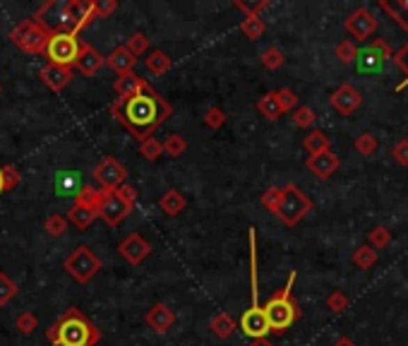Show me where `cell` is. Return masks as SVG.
<instances>
[{"mask_svg": "<svg viewBox=\"0 0 408 346\" xmlns=\"http://www.w3.org/2000/svg\"><path fill=\"white\" fill-rule=\"evenodd\" d=\"M111 113L130 130V135L137 142H142L144 137H149L156 128H161L173 116V106L146 82L144 89L135 94L133 99L123 101V104H118V101L111 104Z\"/></svg>", "mask_w": 408, "mask_h": 346, "instance_id": "1", "label": "cell"}, {"mask_svg": "<svg viewBox=\"0 0 408 346\" xmlns=\"http://www.w3.org/2000/svg\"><path fill=\"white\" fill-rule=\"evenodd\" d=\"M46 337L53 346H96L101 339V329L80 308H68L48 327Z\"/></svg>", "mask_w": 408, "mask_h": 346, "instance_id": "2", "label": "cell"}, {"mask_svg": "<svg viewBox=\"0 0 408 346\" xmlns=\"http://www.w3.org/2000/svg\"><path fill=\"white\" fill-rule=\"evenodd\" d=\"M296 277H298L296 272L288 274V281H286L284 289L276 291V294L262 306L269 332L284 334L286 329L293 327V324L298 322V317H301V308H298L296 299H293V284H296Z\"/></svg>", "mask_w": 408, "mask_h": 346, "instance_id": "3", "label": "cell"}, {"mask_svg": "<svg viewBox=\"0 0 408 346\" xmlns=\"http://www.w3.org/2000/svg\"><path fill=\"white\" fill-rule=\"evenodd\" d=\"M248 241H250V289H252V306L243 313L241 317V329L245 337L250 339H262L269 334L264 320V310L259 306V281H257V231L255 226L248 231Z\"/></svg>", "mask_w": 408, "mask_h": 346, "instance_id": "4", "label": "cell"}, {"mask_svg": "<svg viewBox=\"0 0 408 346\" xmlns=\"http://www.w3.org/2000/svg\"><path fill=\"white\" fill-rule=\"evenodd\" d=\"M51 34H53V27H48L43 20L27 17L10 29L8 39L13 41L20 51L31 53V56H43V48H46V41Z\"/></svg>", "mask_w": 408, "mask_h": 346, "instance_id": "5", "label": "cell"}, {"mask_svg": "<svg viewBox=\"0 0 408 346\" xmlns=\"http://www.w3.org/2000/svg\"><path fill=\"white\" fill-rule=\"evenodd\" d=\"M96 17V3L94 0H68L61 5V15H58V27L53 31H68V34H77L82 29L91 24Z\"/></svg>", "mask_w": 408, "mask_h": 346, "instance_id": "6", "label": "cell"}, {"mask_svg": "<svg viewBox=\"0 0 408 346\" xmlns=\"http://www.w3.org/2000/svg\"><path fill=\"white\" fill-rule=\"evenodd\" d=\"M80 46L82 39L77 34H68V31H53L46 41V48H43V56L51 65H58V68H75L80 58Z\"/></svg>", "mask_w": 408, "mask_h": 346, "instance_id": "7", "label": "cell"}, {"mask_svg": "<svg viewBox=\"0 0 408 346\" xmlns=\"http://www.w3.org/2000/svg\"><path fill=\"white\" fill-rule=\"evenodd\" d=\"M310 209H312V200H310L308 195L303 193V188H298L296 183H288V186H284V195H281V202L274 214L279 216L286 226H296L305 219Z\"/></svg>", "mask_w": 408, "mask_h": 346, "instance_id": "8", "label": "cell"}, {"mask_svg": "<svg viewBox=\"0 0 408 346\" xmlns=\"http://www.w3.org/2000/svg\"><path fill=\"white\" fill-rule=\"evenodd\" d=\"M63 267L77 284H89V281L101 272V260L91 253L89 246H77L68 257H65Z\"/></svg>", "mask_w": 408, "mask_h": 346, "instance_id": "9", "label": "cell"}, {"mask_svg": "<svg viewBox=\"0 0 408 346\" xmlns=\"http://www.w3.org/2000/svg\"><path fill=\"white\" fill-rule=\"evenodd\" d=\"M391 48L384 39H372L365 48H358V70L368 75H377L387 68V63L391 61Z\"/></svg>", "mask_w": 408, "mask_h": 346, "instance_id": "10", "label": "cell"}, {"mask_svg": "<svg viewBox=\"0 0 408 346\" xmlns=\"http://www.w3.org/2000/svg\"><path fill=\"white\" fill-rule=\"evenodd\" d=\"M94 181L103 190H116L118 186L128 183V169L116 159V156H103L94 169Z\"/></svg>", "mask_w": 408, "mask_h": 346, "instance_id": "11", "label": "cell"}, {"mask_svg": "<svg viewBox=\"0 0 408 346\" xmlns=\"http://www.w3.org/2000/svg\"><path fill=\"white\" fill-rule=\"evenodd\" d=\"M377 27H379V20L375 17V15L370 13L368 8H356L346 17V31L353 36V39H358V41L370 39V36L377 31Z\"/></svg>", "mask_w": 408, "mask_h": 346, "instance_id": "12", "label": "cell"}, {"mask_svg": "<svg viewBox=\"0 0 408 346\" xmlns=\"http://www.w3.org/2000/svg\"><path fill=\"white\" fill-rule=\"evenodd\" d=\"M329 104L339 116H351L363 106V94L353 84H341L339 89L331 91Z\"/></svg>", "mask_w": 408, "mask_h": 346, "instance_id": "13", "label": "cell"}, {"mask_svg": "<svg viewBox=\"0 0 408 346\" xmlns=\"http://www.w3.org/2000/svg\"><path fill=\"white\" fill-rule=\"evenodd\" d=\"M118 250H121V255L125 257V262L137 267V264H142L144 260L151 255V243L146 241L142 234H130L121 246H118Z\"/></svg>", "mask_w": 408, "mask_h": 346, "instance_id": "14", "label": "cell"}, {"mask_svg": "<svg viewBox=\"0 0 408 346\" xmlns=\"http://www.w3.org/2000/svg\"><path fill=\"white\" fill-rule=\"evenodd\" d=\"M305 166H308V171L312 173L315 178H319V181H326V178H331L336 171H339L341 159H339V154H334L331 149H326V151H322V154L308 156Z\"/></svg>", "mask_w": 408, "mask_h": 346, "instance_id": "15", "label": "cell"}, {"mask_svg": "<svg viewBox=\"0 0 408 346\" xmlns=\"http://www.w3.org/2000/svg\"><path fill=\"white\" fill-rule=\"evenodd\" d=\"M130 212H133V209H130L128 204H123L121 200L116 197V193H108L106 200L101 202V207H99V212H96V216H101V219L106 221L111 229H118V226H121L123 221L130 216Z\"/></svg>", "mask_w": 408, "mask_h": 346, "instance_id": "16", "label": "cell"}, {"mask_svg": "<svg viewBox=\"0 0 408 346\" xmlns=\"http://www.w3.org/2000/svg\"><path fill=\"white\" fill-rule=\"evenodd\" d=\"M144 322H146V327H149L151 332L166 334L168 329L176 324V313H173L171 308L166 306V303H154V306L146 310Z\"/></svg>", "mask_w": 408, "mask_h": 346, "instance_id": "17", "label": "cell"}, {"mask_svg": "<svg viewBox=\"0 0 408 346\" xmlns=\"http://www.w3.org/2000/svg\"><path fill=\"white\" fill-rule=\"evenodd\" d=\"M106 65L103 61V56L99 51H96L94 46H89L86 41H82L80 46V58L77 63H75V68L80 70V75H84V77H94V75H99V70Z\"/></svg>", "mask_w": 408, "mask_h": 346, "instance_id": "18", "label": "cell"}, {"mask_svg": "<svg viewBox=\"0 0 408 346\" xmlns=\"http://www.w3.org/2000/svg\"><path fill=\"white\" fill-rule=\"evenodd\" d=\"M41 82L48 86L51 91H63L65 86L73 82V70L70 68H58V65H43L39 73Z\"/></svg>", "mask_w": 408, "mask_h": 346, "instance_id": "19", "label": "cell"}, {"mask_svg": "<svg viewBox=\"0 0 408 346\" xmlns=\"http://www.w3.org/2000/svg\"><path fill=\"white\" fill-rule=\"evenodd\" d=\"M53 186H56L58 197H77L84 181H82L80 171H58L56 178H53Z\"/></svg>", "mask_w": 408, "mask_h": 346, "instance_id": "20", "label": "cell"}, {"mask_svg": "<svg viewBox=\"0 0 408 346\" xmlns=\"http://www.w3.org/2000/svg\"><path fill=\"white\" fill-rule=\"evenodd\" d=\"M144 84H146V80H142L135 73L121 75V77L113 82V91H116V96H118V104H123V101L133 99L135 94H139V91L144 89Z\"/></svg>", "mask_w": 408, "mask_h": 346, "instance_id": "21", "label": "cell"}, {"mask_svg": "<svg viewBox=\"0 0 408 346\" xmlns=\"http://www.w3.org/2000/svg\"><path fill=\"white\" fill-rule=\"evenodd\" d=\"M103 61H106L108 68H111L113 73H118V77H121V75L133 73V68H135V63H137V58H135L125 46H118V48H113V51L108 53V56L103 58Z\"/></svg>", "mask_w": 408, "mask_h": 346, "instance_id": "22", "label": "cell"}, {"mask_svg": "<svg viewBox=\"0 0 408 346\" xmlns=\"http://www.w3.org/2000/svg\"><path fill=\"white\" fill-rule=\"evenodd\" d=\"M108 193H113V190H103V188L84 183L82 190L77 193V197H75V204H77V207H84V209H91V212H99L101 202L106 200Z\"/></svg>", "mask_w": 408, "mask_h": 346, "instance_id": "23", "label": "cell"}, {"mask_svg": "<svg viewBox=\"0 0 408 346\" xmlns=\"http://www.w3.org/2000/svg\"><path fill=\"white\" fill-rule=\"evenodd\" d=\"M159 207H161V212L166 216H178L181 212H185V207H188V200H185L183 193H178L176 188H171V190H166L161 195Z\"/></svg>", "mask_w": 408, "mask_h": 346, "instance_id": "24", "label": "cell"}, {"mask_svg": "<svg viewBox=\"0 0 408 346\" xmlns=\"http://www.w3.org/2000/svg\"><path fill=\"white\" fill-rule=\"evenodd\" d=\"M303 147H305L310 156H315V154H322V151L331 149V140L324 130H310L305 135V140H303Z\"/></svg>", "mask_w": 408, "mask_h": 346, "instance_id": "25", "label": "cell"}, {"mask_svg": "<svg viewBox=\"0 0 408 346\" xmlns=\"http://www.w3.org/2000/svg\"><path fill=\"white\" fill-rule=\"evenodd\" d=\"M144 65H146V70H149L154 77H161V75H166L168 70H171V56L168 53H163V51H149L146 53V58H144Z\"/></svg>", "mask_w": 408, "mask_h": 346, "instance_id": "26", "label": "cell"}, {"mask_svg": "<svg viewBox=\"0 0 408 346\" xmlns=\"http://www.w3.org/2000/svg\"><path fill=\"white\" fill-rule=\"evenodd\" d=\"M379 8H382L384 13H387L389 17L401 27V29L408 31V0H396V3H391V0H382Z\"/></svg>", "mask_w": 408, "mask_h": 346, "instance_id": "27", "label": "cell"}, {"mask_svg": "<svg viewBox=\"0 0 408 346\" xmlns=\"http://www.w3.org/2000/svg\"><path fill=\"white\" fill-rule=\"evenodd\" d=\"M209 327H211V332H214V337H219V339H228L233 332H236V320H233V317L228 315L226 310H219L214 317H211Z\"/></svg>", "mask_w": 408, "mask_h": 346, "instance_id": "28", "label": "cell"}, {"mask_svg": "<svg viewBox=\"0 0 408 346\" xmlns=\"http://www.w3.org/2000/svg\"><path fill=\"white\" fill-rule=\"evenodd\" d=\"M68 224H73V226H77V229H89L91 226V221L96 219V212H91V209H84V207H77V204H73V207L68 209Z\"/></svg>", "mask_w": 408, "mask_h": 346, "instance_id": "29", "label": "cell"}, {"mask_svg": "<svg viewBox=\"0 0 408 346\" xmlns=\"http://www.w3.org/2000/svg\"><path fill=\"white\" fill-rule=\"evenodd\" d=\"M241 31L245 36H248L250 41H257L259 36L266 31V22L262 17H255V15H248V17H243L241 22Z\"/></svg>", "mask_w": 408, "mask_h": 346, "instance_id": "30", "label": "cell"}, {"mask_svg": "<svg viewBox=\"0 0 408 346\" xmlns=\"http://www.w3.org/2000/svg\"><path fill=\"white\" fill-rule=\"evenodd\" d=\"M257 111L262 113L266 121L281 118V106H279V101H276V91H269V94H264L262 99L257 101Z\"/></svg>", "mask_w": 408, "mask_h": 346, "instance_id": "31", "label": "cell"}, {"mask_svg": "<svg viewBox=\"0 0 408 346\" xmlns=\"http://www.w3.org/2000/svg\"><path fill=\"white\" fill-rule=\"evenodd\" d=\"M161 147H163V154L166 156L178 159V156H183L185 151H188V140H185L183 135H168V137L161 142Z\"/></svg>", "mask_w": 408, "mask_h": 346, "instance_id": "32", "label": "cell"}, {"mask_svg": "<svg viewBox=\"0 0 408 346\" xmlns=\"http://www.w3.org/2000/svg\"><path fill=\"white\" fill-rule=\"evenodd\" d=\"M351 262L356 264L358 269H370L372 264H377V250H372L370 246H361L358 250H353Z\"/></svg>", "mask_w": 408, "mask_h": 346, "instance_id": "33", "label": "cell"}, {"mask_svg": "<svg viewBox=\"0 0 408 346\" xmlns=\"http://www.w3.org/2000/svg\"><path fill=\"white\" fill-rule=\"evenodd\" d=\"M139 154H142L146 161H156L163 154L161 140L156 137V135H149V137H144L142 142H139Z\"/></svg>", "mask_w": 408, "mask_h": 346, "instance_id": "34", "label": "cell"}, {"mask_svg": "<svg viewBox=\"0 0 408 346\" xmlns=\"http://www.w3.org/2000/svg\"><path fill=\"white\" fill-rule=\"evenodd\" d=\"M259 61H262V65L266 70H279L281 65L286 63V53L281 51V48H276V46H269V48H264L262 51Z\"/></svg>", "mask_w": 408, "mask_h": 346, "instance_id": "35", "label": "cell"}, {"mask_svg": "<svg viewBox=\"0 0 408 346\" xmlns=\"http://www.w3.org/2000/svg\"><path fill=\"white\" fill-rule=\"evenodd\" d=\"M391 243V231L387 226H375L372 231L368 234V246L372 248V250H382V248H387Z\"/></svg>", "mask_w": 408, "mask_h": 346, "instance_id": "36", "label": "cell"}, {"mask_svg": "<svg viewBox=\"0 0 408 346\" xmlns=\"http://www.w3.org/2000/svg\"><path fill=\"white\" fill-rule=\"evenodd\" d=\"M353 147H356L358 154L372 156L375 151L379 149V142H377V137H375L372 133H361V135L356 137V142H353Z\"/></svg>", "mask_w": 408, "mask_h": 346, "instance_id": "37", "label": "cell"}, {"mask_svg": "<svg viewBox=\"0 0 408 346\" xmlns=\"http://www.w3.org/2000/svg\"><path fill=\"white\" fill-rule=\"evenodd\" d=\"M293 126L296 128H303V130H308V128H312L315 126V121H317V116H315V111L310 106H298L296 111H293Z\"/></svg>", "mask_w": 408, "mask_h": 346, "instance_id": "38", "label": "cell"}, {"mask_svg": "<svg viewBox=\"0 0 408 346\" xmlns=\"http://www.w3.org/2000/svg\"><path fill=\"white\" fill-rule=\"evenodd\" d=\"M276 101L281 106V113H293L298 108V94L291 86H284V89L276 91Z\"/></svg>", "mask_w": 408, "mask_h": 346, "instance_id": "39", "label": "cell"}, {"mask_svg": "<svg viewBox=\"0 0 408 346\" xmlns=\"http://www.w3.org/2000/svg\"><path fill=\"white\" fill-rule=\"evenodd\" d=\"M334 56L339 58V63H344V65H351V63H356V58H358V46L353 41H341L339 46L334 48Z\"/></svg>", "mask_w": 408, "mask_h": 346, "instance_id": "40", "label": "cell"}, {"mask_svg": "<svg viewBox=\"0 0 408 346\" xmlns=\"http://www.w3.org/2000/svg\"><path fill=\"white\" fill-rule=\"evenodd\" d=\"M281 195H284V188H279V186L266 188L262 193V197H259V204H262L264 209H269V212H276V207H279V202H281Z\"/></svg>", "mask_w": 408, "mask_h": 346, "instance_id": "41", "label": "cell"}, {"mask_svg": "<svg viewBox=\"0 0 408 346\" xmlns=\"http://www.w3.org/2000/svg\"><path fill=\"white\" fill-rule=\"evenodd\" d=\"M43 229H46L48 236L53 238H61L65 231H68V219H65L63 214H51L46 219V224H43Z\"/></svg>", "mask_w": 408, "mask_h": 346, "instance_id": "42", "label": "cell"}, {"mask_svg": "<svg viewBox=\"0 0 408 346\" xmlns=\"http://www.w3.org/2000/svg\"><path fill=\"white\" fill-rule=\"evenodd\" d=\"M15 296H17V284L5 272H0V306H8Z\"/></svg>", "mask_w": 408, "mask_h": 346, "instance_id": "43", "label": "cell"}, {"mask_svg": "<svg viewBox=\"0 0 408 346\" xmlns=\"http://www.w3.org/2000/svg\"><path fill=\"white\" fill-rule=\"evenodd\" d=\"M125 48H128L130 53H133L135 58H139V56H144L146 51H149V39L142 34V31H137V34H133L128 39V43H125Z\"/></svg>", "mask_w": 408, "mask_h": 346, "instance_id": "44", "label": "cell"}, {"mask_svg": "<svg viewBox=\"0 0 408 346\" xmlns=\"http://www.w3.org/2000/svg\"><path fill=\"white\" fill-rule=\"evenodd\" d=\"M391 61L396 63V68L401 70V73L406 75V80L401 84H396V91H401L404 89V86H408V41L404 43V46L399 48V51L394 53V56H391Z\"/></svg>", "mask_w": 408, "mask_h": 346, "instance_id": "45", "label": "cell"}, {"mask_svg": "<svg viewBox=\"0 0 408 346\" xmlns=\"http://www.w3.org/2000/svg\"><path fill=\"white\" fill-rule=\"evenodd\" d=\"M326 308H329L334 315H339V313H344L346 308H348V296L344 294V291H339V289H334L329 296H326Z\"/></svg>", "mask_w": 408, "mask_h": 346, "instance_id": "46", "label": "cell"}, {"mask_svg": "<svg viewBox=\"0 0 408 346\" xmlns=\"http://www.w3.org/2000/svg\"><path fill=\"white\" fill-rule=\"evenodd\" d=\"M3 188H5V193H10V190H15V188L22 183V173L17 171V166H13V164H8V166H3Z\"/></svg>", "mask_w": 408, "mask_h": 346, "instance_id": "47", "label": "cell"}, {"mask_svg": "<svg viewBox=\"0 0 408 346\" xmlns=\"http://www.w3.org/2000/svg\"><path fill=\"white\" fill-rule=\"evenodd\" d=\"M224 123H226V113L221 111L219 106L206 108V113H204V126H206V128L219 130V128H224Z\"/></svg>", "mask_w": 408, "mask_h": 346, "instance_id": "48", "label": "cell"}, {"mask_svg": "<svg viewBox=\"0 0 408 346\" xmlns=\"http://www.w3.org/2000/svg\"><path fill=\"white\" fill-rule=\"evenodd\" d=\"M15 327L20 329L22 334H31L36 327H39V322H36V315L34 313H20L17 317H15Z\"/></svg>", "mask_w": 408, "mask_h": 346, "instance_id": "49", "label": "cell"}, {"mask_svg": "<svg viewBox=\"0 0 408 346\" xmlns=\"http://www.w3.org/2000/svg\"><path fill=\"white\" fill-rule=\"evenodd\" d=\"M113 193H116V197L121 200L123 204H128L130 209H133L135 204H137V190H135V188L130 186V183H123V186H118Z\"/></svg>", "mask_w": 408, "mask_h": 346, "instance_id": "50", "label": "cell"}, {"mask_svg": "<svg viewBox=\"0 0 408 346\" xmlns=\"http://www.w3.org/2000/svg\"><path fill=\"white\" fill-rule=\"evenodd\" d=\"M391 159L401 166H408V140H399V142L391 147Z\"/></svg>", "mask_w": 408, "mask_h": 346, "instance_id": "51", "label": "cell"}, {"mask_svg": "<svg viewBox=\"0 0 408 346\" xmlns=\"http://www.w3.org/2000/svg\"><path fill=\"white\" fill-rule=\"evenodd\" d=\"M96 3V17L103 20L118 10V0H94Z\"/></svg>", "mask_w": 408, "mask_h": 346, "instance_id": "52", "label": "cell"}, {"mask_svg": "<svg viewBox=\"0 0 408 346\" xmlns=\"http://www.w3.org/2000/svg\"><path fill=\"white\" fill-rule=\"evenodd\" d=\"M331 346H358V344L353 342V339H348V337H339V339H336V342L331 344Z\"/></svg>", "mask_w": 408, "mask_h": 346, "instance_id": "53", "label": "cell"}, {"mask_svg": "<svg viewBox=\"0 0 408 346\" xmlns=\"http://www.w3.org/2000/svg\"><path fill=\"white\" fill-rule=\"evenodd\" d=\"M250 346H274V344H271L266 337H262V339H252V344H250Z\"/></svg>", "mask_w": 408, "mask_h": 346, "instance_id": "54", "label": "cell"}, {"mask_svg": "<svg viewBox=\"0 0 408 346\" xmlns=\"http://www.w3.org/2000/svg\"><path fill=\"white\" fill-rule=\"evenodd\" d=\"M5 193V188H3V171H0V195Z\"/></svg>", "mask_w": 408, "mask_h": 346, "instance_id": "55", "label": "cell"}, {"mask_svg": "<svg viewBox=\"0 0 408 346\" xmlns=\"http://www.w3.org/2000/svg\"><path fill=\"white\" fill-rule=\"evenodd\" d=\"M0 94H3V84H0Z\"/></svg>", "mask_w": 408, "mask_h": 346, "instance_id": "56", "label": "cell"}]
</instances>
